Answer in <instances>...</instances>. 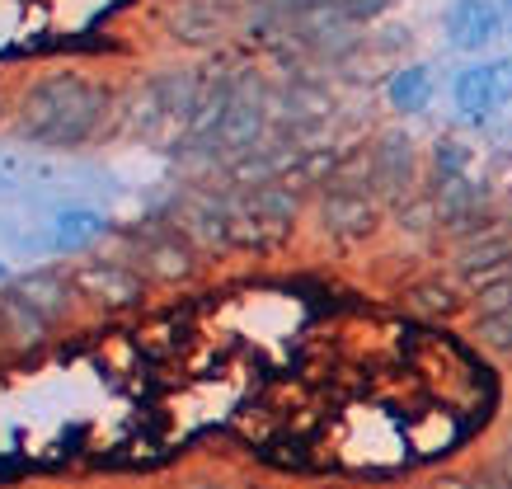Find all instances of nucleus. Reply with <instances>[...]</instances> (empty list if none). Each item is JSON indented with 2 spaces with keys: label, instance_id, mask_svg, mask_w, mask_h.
<instances>
[{
  "label": "nucleus",
  "instance_id": "1",
  "mask_svg": "<svg viewBox=\"0 0 512 489\" xmlns=\"http://www.w3.org/2000/svg\"><path fill=\"white\" fill-rule=\"evenodd\" d=\"M113 123V90L104 80H90L80 71H52V76L33 80L24 104L15 113V127L24 142L38 146H85L104 137Z\"/></svg>",
  "mask_w": 512,
  "mask_h": 489
},
{
  "label": "nucleus",
  "instance_id": "2",
  "mask_svg": "<svg viewBox=\"0 0 512 489\" xmlns=\"http://www.w3.org/2000/svg\"><path fill=\"white\" fill-rule=\"evenodd\" d=\"M362 184L376 193V198H386V203H409L414 198V184H419V146L409 132H381L372 146H367V156H362Z\"/></svg>",
  "mask_w": 512,
  "mask_h": 489
},
{
  "label": "nucleus",
  "instance_id": "3",
  "mask_svg": "<svg viewBox=\"0 0 512 489\" xmlns=\"http://www.w3.org/2000/svg\"><path fill=\"white\" fill-rule=\"evenodd\" d=\"M315 221H320V231H325L334 245H362V240L381 226L376 193L367 189L362 179H357V184L334 179V184L320 193V212H315Z\"/></svg>",
  "mask_w": 512,
  "mask_h": 489
},
{
  "label": "nucleus",
  "instance_id": "4",
  "mask_svg": "<svg viewBox=\"0 0 512 489\" xmlns=\"http://www.w3.org/2000/svg\"><path fill=\"white\" fill-rule=\"evenodd\" d=\"M268 132V90L259 80H235V95L226 104V118H221L217 137H212V151L221 156H249V151H259Z\"/></svg>",
  "mask_w": 512,
  "mask_h": 489
},
{
  "label": "nucleus",
  "instance_id": "5",
  "mask_svg": "<svg viewBox=\"0 0 512 489\" xmlns=\"http://www.w3.org/2000/svg\"><path fill=\"white\" fill-rule=\"evenodd\" d=\"M127 264L146 278V283H179L193 273L198 254H193V240L174 226H141L132 236V254Z\"/></svg>",
  "mask_w": 512,
  "mask_h": 489
},
{
  "label": "nucleus",
  "instance_id": "6",
  "mask_svg": "<svg viewBox=\"0 0 512 489\" xmlns=\"http://www.w3.org/2000/svg\"><path fill=\"white\" fill-rule=\"evenodd\" d=\"M503 273H512V221H503L489 236L461 240V245L451 250V278L466 287L470 297H475L480 287L498 283Z\"/></svg>",
  "mask_w": 512,
  "mask_h": 489
},
{
  "label": "nucleus",
  "instance_id": "7",
  "mask_svg": "<svg viewBox=\"0 0 512 489\" xmlns=\"http://www.w3.org/2000/svg\"><path fill=\"white\" fill-rule=\"evenodd\" d=\"M451 99L461 118H489V113L512 104V62H475L466 71H456L451 80Z\"/></svg>",
  "mask_w": 512,
  "mask_h": 489
},
{
  "label": "nucleus",
  "instance_id": "8",
  "mask_svg": "<svg viewBox=\"0 0 512 489\" xmlns=\"http://www.w3.org/2000/svg\"><path fill=\"white\" fill-rule=\"evenodd\" d=\"M76 287L94 306H104V311H127V306H137L146 297V278H141L127 259H94L85 269L71 273Z\"/></svg>",
  "mask_w": 512,
  "mask_h": 489
},
{
  "label": "nucleus",
  "instance_id": "9",
  "mask_svg": "<svg viewBox=\"0 0 512 489\" xmlns=\"http://www.w3.org/2000/svg\"><path fill=\"white\" fill-rule=\"evenodd\" d=\"M442 29H447V43L456 52H480L503 33V10L494 0H451Z\"/></svg>",
  "mask_w": 512,
  "mask_h": 489
},
{
  "label": "nucleus",
  "instance_id": "10",
  "mask_svg": "<svg viewBox=\"0 0 512 489\" xmlns=\"http://www.w3.org/2000/svg\"><path fill=\"white\" fill-rule=\"evenodd\" d=\"M10 292H15L19 301H29L33 311L43 320H66L71 311H76V297H80V287L71 273H57V269H33L24 273V278H15L10 283Z\"/></svg>",
  "mask_w": 512,
  "mask_h": 489
},
{
  "label": "nucleus",
  "instance_id": "11",
  "mask_svg": "<svg viewBox=\"0 0 512 489\" xmlns=\"http://www.w3.org/2000/svg\"><path fill=\"white\" fill-rule=\"evenodd\" d=\"M226 29V10H217L212 0H170L165 10V33L179 48H207L217 43Z\"/></svg>",
  "mask_w": 512,
  "mask_h": 489
},
{
  "label": "nucleus",
  "instance_id": "12",
  "mask_svg": "<svg viewBox=\"0 0 512 489\" xmlns=\"http://www.w3.org/2000/svg\"><path fill=\"white\" fill-rule=\"evenodd\" d=\"M104 231H109V217H104L99 207H57L38 245H43V250H57V254H71V250H85V245L99 240Z\"/></svg>",
  "mask_w": 512,
  "mask_h": 489
},
{
  "label": "nucleus",
  "instance_id": "13",
  "mask_svg": "<svg viewBox=\"0 0 512 489\" xmlns=\"http://www.w3.org/2000/svg\"><path fill=\"white\" fill-rule=\"evenodd\" d=\"M52 339V320H43L29 301H19L10 287L0 292V344L15 353H33Z\"/></svg>",
  "mask_w": 512,
  "mask_h": 489
},
{
  "label": "nucleus",
  "instance_id": "14",
  "mask_svg": "<svg viewBox=\"0 0 512 489\" xmlns=\"http://www.w3.org/2000/svg\"><path fill=\"white\" fill-rule=\"evenodd\" d=\"M404 306L414 311L419 320H451V316H461L470 306V292L456 278H419V283H409V292H404Z\"/></svg>",
  "mask_w": 512,
  "mask_h": 489
},
{
  "label": "nucleus",
  "instance_id": "15",
  "mask_svg": "<svg viewBox=\"0 0 512 489\" xmlns=\"http://www.w3.org/2000/svg\"><path fill=\"white\" fill-rule=\"evenodd\" d=\"M433 95H437V76H433V66H423V62L400 66V71L386 80V104L395 113H404V118L423 113L433 104Z\"/></svg>",
  "mask_w": 512,
  "mask_h": 489
},
{
  "label": "nucleus",
  "instance_id": "16",
  "mask_svg": "<svg viewBox=\"0 0 512 489\" xmlns=\"http://www.w3.org/2000/svg\"><path fill=\"white\" fill-rule=\"evenodd\" d=\"M470 489H512V475H508V466L498 457H489V461H480L475 471H470Z\"/></svg>",
  "mask_w": 512,
  "mask_h": 489
},
{
  "label": "nucleus",
  "instance_id": "17",
  "mask_svg": "<svg viewBox=\"0 0 512 489\" xmlns=\"http://www.w3.org/2000/svg\"><path fill=\"white\" fill-rule=\"evenodd\" d=\"M423 489H470V475H456V471H442V475H433Z\"/></svg>",
  "mask_w": 512,
  "mask_h": 489
},
{
  "label": "nucleus",
  "instance_id": "18",
  "mask_svg": "<svg viewBox=\"0 0 512 489\" xmlns=\"http://www.w3.org/2000/svg\"><path fill=\"white\" fill-rule=\"evenodd\" d=\"M498 461H503L512 475V419H508V433H503V447H498Z\"/></svg>",
  "mask_w": 512,
  "mask_h": 489
},
{
  "label": "nucleus",
  "instance_id": "19",
  "mask_svg": "<svg viewBox=\"0 0 512 489\" xmlns=\"http://www.w3.org/2000/svg\"><path fill=\"white\" fill-rule=\"evenodd\" d=\"M329 5H339V10H348V15H353V10L362 5V0H329Z\"/></svg>",
  "mask_w": 512,
  "mask_h": 489
},
{
  "label": "nucleus",
  "instance_id": "20",
  "mask_svg": "<svg viewBox=\"0 0 512 489\" xmlns=\"http://www.w3.org/2000/svg\"><path fill=\"white\" fill-rule=\"evenodd\" d=\"M212 5H217V10H231V5H240V0H212Z\"/></svg>",
  "mask_w": 512,
  "mask_h": 489
},
{
  "label": "nucleus",
  "instance_id": "21",
  "mask_svg": "<svg viewBox=\"0 0 512 489\" xmlns=\"http://www.w3.org/2000/svg\"><path fill=\"white\" fill-rule=\"evenodd\" d=\"M5 278H10V269H5V264H0V283H5Z\"/></svg>",
  "mask_w": 512,
  "mask_h": 489
},
{
  "label": "nucleus",
  "instance_id": "22",
  "mask_svg": "<svg viewBox=\"0 0 512 489\" xmlns=\"http://www.w3.org/2000/svg\"><path fill=\"white\" fill-rule=\"evenodd\" d=\"M320 489H334V485H320Z\"/></svg>",
  "mask_w": 512,
  "mask_h": 489
},
{
  "label": "nucleus",
  "instance_id": "23",
  "mask_svg": "<svg viewBox=\"0 0 512 489\" xmlns=\"http://www.w3.org/2000/svg\"><path fill=\"white\" fill-rule=\"evenodd\" d=\"M259 489H273V485H259Z\"/></svg>",
  "mask_w": 512,
  "mask_h": 489
}]
</instances>
